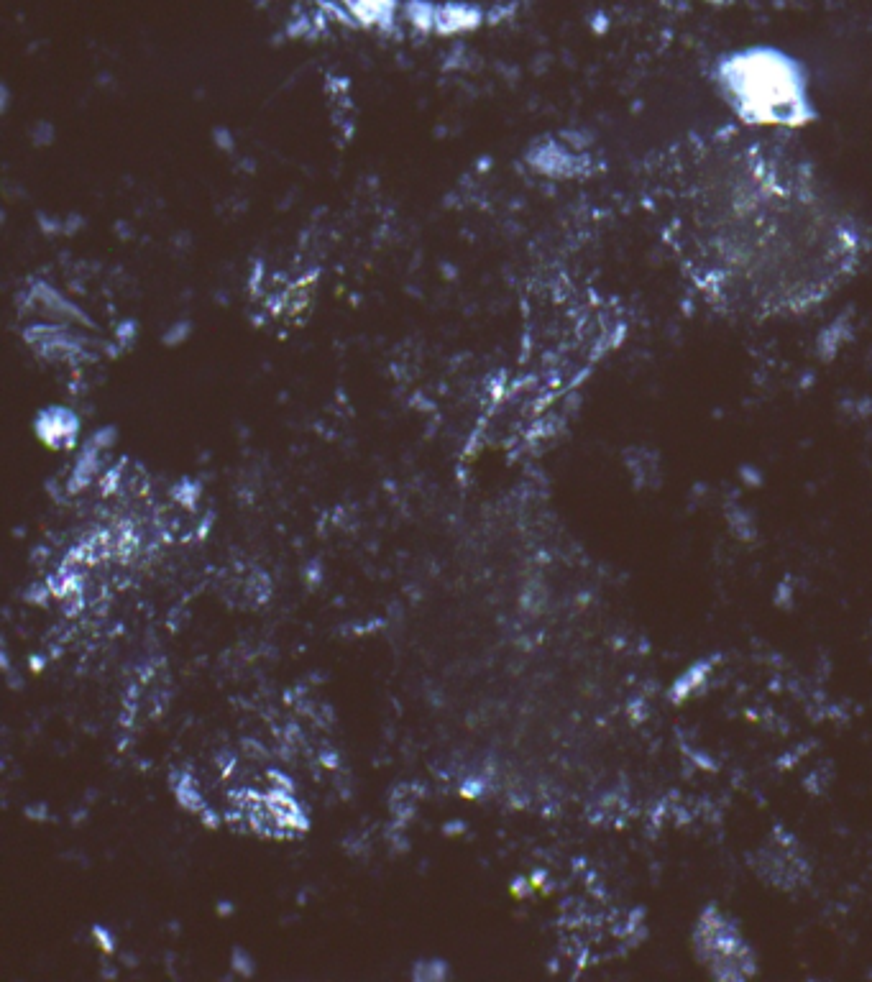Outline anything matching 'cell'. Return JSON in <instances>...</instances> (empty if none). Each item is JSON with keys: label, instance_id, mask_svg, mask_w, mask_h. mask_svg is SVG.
<instances>
[{"label": "cell", "instance_id": "5", "mask_svg": "<svg viewBox=\"0 0 872 982\" xmlns=\"http://www.w3.org/2000/svg\"><path fill=\"white\" fill-rule=\"evenodd\" d=\"M26 343H29L34 351H39L44 359H57V361H72L85 356L87 341L82 333H77L72 325H59V323H36L29 325V330L24 333Z\"/></svg>", "mask_w": 872, "mask_h": 982}, {"label": "cell", "instance_id": "7", "mask_svg": "<svg viewBox=\"0 0 872 982\" xmlns=\"http://www.w3.org/2000/svg\"><path fill=\"white\" fill-rule=\"evenodd\" d=\"M95 936H98V944L105 949V952H108V954L113 952V944H110V936L105 934L103 929H95Z\"/></svg>", "mask_w": 872, "mask_h": 982}, {"label": "cell", "instance_id": "2", "mask_svg": "<svg viewBox=\"0 0 872 982\" xmlns=\"http://www.w3.org/2000/svg\"><path fill=\"white\" fill-rule=\"evenodd\" d=\"M407 21L422 34L456 36L474 31L481 24V11L474 6H461V3H443L435 6L428 0H412L405 8Z\"/></svg>", "mask_w": 872, "mask_h": 982}, {"label": "cell", "instance_id": "4", "mask_svg": "<svg viewBox=\"0 0 872 982\" xmlns=\"http://www.w3.org/2000/svg\"><path fill=\"white\" fill-rule=\"evenodd\" d=\"M24 315H36L41 318V323H59V325H72V328H95V323L87 318L85 312L80 310L77 305H72L62 292L52 287L47 282H36L34 287L26 289L24 295Z\"/></svg>", "mask_w": 872, "mask_h": 982}, {"label": "cell", "instance_id": "3", "mask_svg": "<svg viewBox=\"0 0 872 982\" xmlns=\"http://www.w3.org/2000/svg\"><path fill=\"white\" fill-rule=\"evenodd\" d=\"M325 16L353 29H389L397 16L394 0H318Z\"/></svg>", "mask_w": 872, "mask_h": 982}, {"label": "cell", "instance_id": "1", "mask_svg": "<svg viewBox=\"0 0 872 982\" xmlns=\"http://www.w3.org/2000/svg\"><path fill=\"white\" fill-rule=\"evenodd\" d=\"M647 200L688 282L732 318L821 305L860 264V228L791 151L734 131L693 136L650 167Z\"/></svg>", "mask_w": 872, "mask_h": 982}, {"label": "cell", "instance_id": "6", "mask_svg": "<svg viewBox=\"0 0 872 982\" xmlns=\"http://www.w3.org/2000/svg\"><path fill=\"white\" fill-rule=\"evenodd\" d=\"M36 438L47 448H70L75 443L77 433H80V420L75 412L64 410V407H49V410L39 412L36 417Z\"/></svg>", "mask_w": 872, "mask_h": 982}]
</instances>
